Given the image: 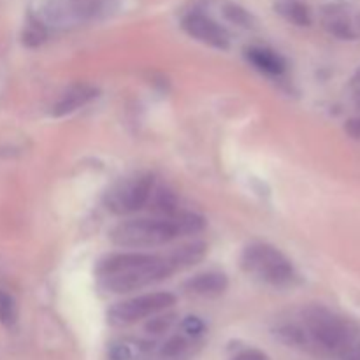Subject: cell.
I'll return each mask as SVG.
<instances>
[{"instance_id":"cell-1","label":"cell","mask_w":360,"mask_h":360,"mask_svg":"<svg viewBox=\"0 0 360 360\" xmlns=\"http://www.w3.org/2000/svg\"><path fill=\"white\" fill-rule=\"evenodd\" d=\"M98 283L111 294H130L171 276V264L165 257L150 253H115L101 260L95 269Z\"/></svg>"},{"instance_id":"cell-2","label":"cell","mask_w":360,"mask_h":360,"mask_svg":"<svg viewBox=\"0 0 360 360\" xmlns=\"http://www.w3.org/2000/svg\"><path fill=\"white\" fill-rule=\"evenodd\" d=\"M301 348L320 355H350L357 348L359 329L350 320L322 306H313L302 313Z\"/></svg>"},{"instance_id":"cell-3","label":"cell","mask_w":360,"mask_h":360,"mask_svg":"<svg viewBox=\"0 0 360 360\" xmlns=\"http://www.w3.org/2000/svg\"><path fill=\"white\" fill-rule=\"evenodd\" d=\"M179 238L174 218H132L116 225L109 234L112 245L120 248H157Z\"/></svg>"},{"instance_id":"cell-4","label":"cell","mask_w":360,"mask_h":360,"mask_svg":"<svg viewBox=\"0 0 360 360\" xmlns=\"http://www.w3.org/2000/svg\"><path fill=\"white\" fill-rule=\"evenodd\" d=\"M241 267L248 274L274 287L288 285L295 276L290 260L267 243H252L241 255Z\"/></svg>"},{"instance_id":"cell-5","label":"cell","mask_w":360,"mask_h":360,"mask_svg":"<svg viewBox=\"0 0 360 360\" xmlns=\"http://www.w3.org/2000/svg\"><path fill=\"white\" fill-rule=\"evenodd\" d=\"M155 188V179L151 174H134L116 181L111 188L105 192L104 204L111 213L132 214L143 210L150 200L151 192Z\"/></svg>"},{"instance_id":"cell-6","label":"cell","mask_w":360,"mask_h":360,"mask_svg":"<svg viewBox=\"0 0 360 360\" xmlns=\"http://www.w3.org/2000/svg\"><path fill=\"white\" fill-rule=\"evenodd\" d=\"M176 302V297L171 292H153L143 294L127 301L116 302L108 309V322L115 327H127L141 322L144 319L167 311Z\"/></svg>"},{"instance_id":"cell-7","label":"cell","mask_w":360,"mask_h":360,"mask_svg":"<svg viewBox=\"0 0 360 360\" xmlns=\"http://www.w3.org/2000/svg\"><path fill=\"white\" fill-rule=\"evenodd\" d=\"M105 7L108 0H53L48 7V16L55 23L86 21L101 16Z\"/></svg>"},{"instance_id":"cell-8","label":"cell","mask_w":360,"mask_h":360,"mask_svg":"<svg viewBox=\"0 0 360 360\" xmlns=\"http://www.w3.org/2000/svg\"><path fill=\"white\" fill-rule=\"evenodd\" d=\"M183 28L190 37L217 49L229 48V34L221 25L202 13H190L183 18Z\"/></svg>"},{"instance_id":"cell-9","label":"cell","mask_w":360,"mask_h":360,"mask_svg":"<svg viewBox=\"0 0 360 360\" xmlns=\"http://www.w3.org/2000/svg\"><path fill=\"white\" fill-rule=\"evenodd\" d=\"M95 97H97V88L91 86V84H86V83L72 84V86L67 88V90L60 95L58 101L53 104L51 116H55V118H62V116L72 115V112H76L77 109L90 104Z\"/></svg>"},{"instance_id":"cell-10","label":"cell","mask_w":360,"mask_h":360,"mask_svg":"<svg viewBox=\"0 0 360 360\" xmlns=\"http://www.w3.org/2000/svg\"><path fill=\"white\" fill-rule=\"evenodd\" d=\"M229 287V280L225 274L214 273H200L197 276H193L192 280L186 281L185 288L190 294L200 295V297H217L221 295Z\"/></svg>"},{"instance_id":"cell-11","label":"cell","mask_w":360,"mask_h":360,"mask_svg":"<svg viewBox=\"0 0 360 360\" xmlns=\"http://www.w3.org/2000/svg\"><path fill=\"white\" fill-rule=\"evenodd\" d=\"M207 246L204 241H192L186 243V245L178 246V248L172 250L169 255H165L167 262L171 264L172 271H183L188 269V267L195 266L200 260L206 257Z\"/></svg>"},{"instance_id":"cell-12","label":"cell","mask_w":360,"mask_h":360,"mask_svg":"<svg viewBox=\"0 0 360 360\" xmlns=\"http://www.w3.org/2000/svg\"><path fill=\"white\" fill-rule=\"evenodd\" d=\"M246 58L255 69H259L264 74H269V76H280L287 67L283 56L267 48H248L246 49Z\"/></svg>"},{"instance_id":"cell-13","label":"cell","mask_w":360,"mask_h":360,"mask_svg":"<svg viewBox=\"0 0 360 360\" xmlns=\"http://www.w3.org/2000/svg\"><path fill=\"white\" fill-rule=\"evenodd\" d=\"M326 27L333 32L334 35L343 39H354L357 35L352 18L345 13L343 9H333L326 16Z\"/></svg>"},{"instance_id":"cell-14","label":"cell","mask_w":360,"mask_h":360,"mask_svg":"<svg viewBox=\"0 0 360 360\" xmlns=\"http://www.w3.org/2000/svg\"><path fill=\"white\" fill-rule=\"evenodd\" d=\"M148 204H151V210L162 218H172L178 213V199L174 193L165 188H153Z\"/></svg>"},{"instance_id":"cell-15","label":"cell","mask_w":360,"mask_h":360,"mask_svg":"<svg viewBox=\"0 0 360 360\" xmlns=\"http://www.w3.org/2000/svg\"><path fill=\"white\" fill-rule=\"evenodd\" d=\"M278 13L283 18H287L290 23L299 25V27H308L311 25V13H309L308 6L297 0H285L276 6Z\"/></svg>"},{"instance_id":"cell-16","label":"cell","mask_w":360,"mask_h":360,"mask_svg":"<svg viewBox=\"0 0 360 360\" xmlns=\"http://www.w3.org/2000/svg\"><path fill=\"white\" fill-rule=\"evenodd\" d=\"M176 229H178V236H193L199 234V232L204 231L206 227V221H204L202 217L195 213H176L174 217Z\"/></svg>"},{"instance_id":"cell-17","label":"cell","mask_w":360,"mask_h":360,"mask_svg":"<svg viewBox=\"0 0 360 360\" xmlns=\"http://www.w3.org/2000/svg\"><path fill=\"white\" fill-rule=\"evenodd\" d=\"M18 319L16 302L7 292L0 290V322L6 327H13Z\"/></svg>"},{"instance_id":"cell-18","label":"cell","mask_w":360,"mask_h":360,"mask_svg":"<svg viewBox=\"0 0 360 360\" xmlns=\"http://www.w3.org/2000/svg\"><path fill=\"white\" fill-rule=\"evenodd\" d=\"M150 322L146 323V333L153 334V336H160V334H165L171 329V326L174 323L176 315H172V313H165V315L157 313V315L150 316Z\"/></svg>"},{"instance_id":"cell-19","label":"cell","mask_w":360,"mask_h":360,"mask_svg":"<svg viewBox=\"0 0 360 360\" xmlns=\"http://www.w3.org/2000/svg\"><path fill=\"white\" fill-rule=\"evenodd\" d=\"M188 350V340L185 336H172L162 347V357L165 359H176L181 357L185 352Z\"/></svg>"},{"instance_id":"cell-20","label":"cell","mask_w":360,"mask_h":360,"mask_svg":"<svg viewBox=\"0 0 360 360\" xmlns=\"http://www.w3.org/2000/svg\"><path fill=\"white\" fill-rule=\"evenodd\" d=\"M224 14L227 16V20H231L232 23L239 25V27H252V16L246 13L243 7L236 6V4H225Z\"/></svg>"},{"instance_id":"cell-21","label":"cell","mask_w":360,"mask_h":360,"mask_svg":"<svg viewBox=\"0 0 360 360\" xmlns=\"http://www.w3.org/2000/svg\"><path fill=\"white\" fill-rule=\"evenodd\" d=\"M44 39H46L44 25L39 23V21H32V23L28 25L27 30H25V34H23L25 44H28V46H32V48H34V46L42 44V42H44Z\"/></svg>"},{"instance_id":"cell-22","label":"cell","mask_w":360,"mask_h":360,"mask_svg":"<svg viewBox=\"0 0 360 360\" xmlns=\"http://www.w3.org/2000/svg\"><path fill=\"white\" fill-rule=\"evenodd\" d=\"M181 327L183 333L188 334L190 338H199L204 333V322L200 319H197V316H188V319L183 320Z\"/></svg>"},{"instance_id":"cell-23","label":"cell","mask_w":360,"mask_h":360,"mask_svg":"<svg viewBox=\"0 0 360 360\" xmlns=\"http://www.w3.org/2000/svg\"><path fill=\"white\" fill-rule=\"evenodd\" d=\"M345 132H347L348 137H352V139L360 141V116H357V118H350L345 123Z\"/></svg>"},{"instance_id":"cell-24","label":"cell","mask_w":360,"mask_h":360,"mask_svg":"<svg viewBox=\"0 0 360 360\" xmlns=\"http://www.w3.org/2000/svg\"><path fill=\"white\" fill-rule=\"evenodd\" d=\"M232 360H267V355L260 350H245L239 352Z\"/></svg>"},{"instance_id":"cell-25","label":"cell","mask_w":360,"mask_h":360,"mask_svg":"<svg viewBox=\"0 0 360 360\" xmlns=\"http://www.w3.org/2000/svg\"><path fill=\"white\" fill-rule=\"evenodd\" d=\"M352 83H354L355 86H360V67H359L357 72L354 74V77H352Z\"/></svg>"},{"instance_id":"cell-26","label":"cell","mask_w":360,"mask_h":360,"mask_svg":"<svg viewBox=\"0 0 360 360\" xmlns=\"http://www.w3.org/2000/svg\"><path fill=\"white\" fill-rule=\"evenodd\" d=\"M354 102H355V105H357V108H360V90L357 91V94H355Z\"/></svg>"}]
</instances>
